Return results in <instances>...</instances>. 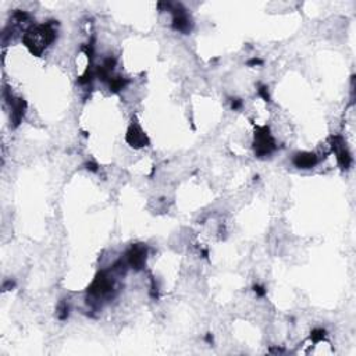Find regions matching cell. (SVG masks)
Here are the masks:
<instances>
[{"label": "cell", "mask_w": 356, "mask_h": 356, "mask_svg": "<svg viewBox=\"0 0 356 356\" xmlns=\"http://www.w3.org/2000/svg\"><path fill=\"white\" fill-rule=\"evenodd\" d=\"M276 149V142L267 127H259L255 134V153L259 157H266Z\"/></svg>", "instance_id": "7a4b0ae2"}, {"label": "cell", "mask_w": 356, "mask_h": 356, "mask_svg": "<svg viewBox=\"0 0 356 356\" xmlns=\"http://www.w3.org/2000/svg\"><path fill=\"white\" fill-rule=\"evenodd\" d=\"M173 26L180 32H188L191 29V21H189L188 14L184 11H177L174 14Z\"/></svg>", "instance_id": "8992f818"}, {"label": "cell", "mask_w": 356, "mask_h": 356, "mask_svg": "<svg viewBox=\"0 0 356 356\" xmlns=\"http://www.w3.org/2000/svg\"><path fill=\"white\" fill-rule=\"evenodd\" d=\"M324 337L325 330H323V329H314V330L312 331V334H310V338H312L314 342H319V341L323 340Z\"/></svg>", "instance_id": "ba28073f"}, {"label": "cell", "mask_w": 356, "mask_h": 356, "mask_svg": "<svg viewBox=\"0 0 356 356\" xmlns=\"http://www.w3.org/2000/svg\"><path fill=\"white\" fill-rule=\"evenodd\" d=\"M255 292H256L259 296H263V295L266 293V291H264V288L260 287V285H255Z\"/></svg>", "instance_id": "9c48e42d"}, {"label": "cell", "mask_w": 356, "mask_h": 356, "mask_svg": "<svg viewBox=\"0 0 356 356\" xmlns=\"http://www.w3.org/2000/svg\"><path fill=\"white\" fill-rule=\"evenodd\" d=\"M319 163V157L316 153L302 152L293 157V164L298 168H312Z\"/></svg>", "instance_id": "5b68a950"}, {"label": "cell", "mask_w": 356, "mask_h": 356, "mask_svg": "<svg viewBox=\"0 0 356 356\" xmlns=\"http://www.w3.org/2000/svg\"><path fill=\"white\" fill-rule=\"evenodd\" d=\"M86 168L95 173V171H98V164H95V163H88V164H86Z\"/></svg>", "instance_id": "30bf717a"}, {"label": "cell", "mask_w": 356, "mask_h": 356, "mask_svg": "<svg viewBox=\"0 0 356 356\" xmlns=\"http://www.w3.org/2000/svg\"><path fill=\"white\" fill-rule=\"evenodd\" d=\"M147 257V249L145 245H132L131 249L127 252L126 262L128 267L134 270H141L145 267Z\"/></svg>", "instance_id": "3957f363"}, {"label": "cell", "mask_w": 356, "mask_h": 356, "mask_svg": "<svg viewBox=\"0 0 356 356\" xmlns=\"http://www.w3.org/2000/svg\"><path fill=\"white\" fill-rule=\"evenodd\" d=\"M57 316L60 320H66L68 317V305L66 302H62L57 308Z\"/></svg>", "instance_id": "52a82bcc"}, {"label": "cell", "mask_w": 356, "mask_h": 356, "mask_svg": "<svg viewBox=\"0 0 356 356\" xmlns=\"http://www.w3.org/2000/svg\"><path fill=\"white\" fill-rule=\"evenodd\" d=\"M127 142L134 147H143L146 146L149 141H147V136L145 135V132L142 131L141 127L135 126L132 124L128 131H127V136H126Z\"/></svg>", "instance_id": "277c9868"}, {"label": "cell", "mask_w": 356, "mask_h": 356, "mask_svg": "<svg viewBox=\"0 0 356 356\" xmlns=\"http://www.w3.org/2000/svg\"><path fill=\"white\" fill-rule=\"evenodd\" d=\"M113 289H114V280H113V277H111L109 273L102 272L94 280L92 285L89 287L88 292L95 299H100L110 296Z\"/></svg>", "instance_id": "6da1fadb"}]
</instances>
